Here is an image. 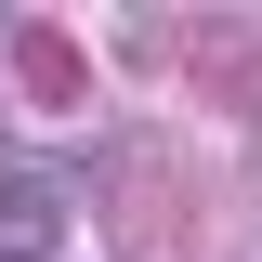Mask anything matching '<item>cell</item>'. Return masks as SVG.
<instances>
[{"instance_id":"cell-1","label":"cell","mask_w":262,"mask_h":262,"mask_svg":"<svg viewBox=\"0 0 262 262\" xmlns=\"http://www.w3.org/2000/svg\"><path fill=\"white\" fill-rule=\"evenodd\" d=\"M79 223V170L53 158H0V262H53Z\"/></svg>"}]
</instances>
